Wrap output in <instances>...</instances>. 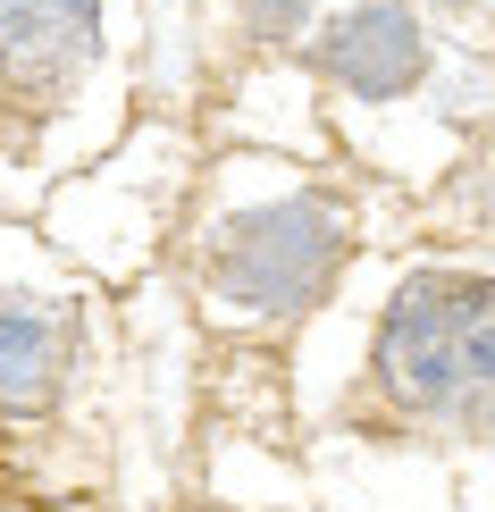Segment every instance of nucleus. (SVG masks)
<instances>
[{
	"mask_svg": "<svg viewBox=\"0 0 495 512\" xmlns=\"http://www.w3.org/2000/svg\"><path fill=\"white\" fill-rule=\"evenodd\" d=\"M454 437H495V286L462 277V403Z\"/></svg>",
	"mask_w": 495,
	"mask_h": 512,
	"instance_id": "obj_6",
	"label": "nucleus"
},
{
	"mask_svg": "<svg viewBox=\"0 0 495 512\" xmlns=\"http://www.w3.org/2000/svg\"><path fill=\"white\" fill-rule=\"evenodd\" d=\"M353 194L286 152H235L193 168V219L177 227L185 286L210 328L277 336L311 319L353 269Z\"/></svg>",
	"mask_w": 495,
	"mask_h": 512,
	"instance_id": "obj_1",
	"label": "nucleus"
},
{
	"mask_svg": "<svg viewBox=\"0 0 495 512\" xmlns=\"http://www.w3.org/2000/svg\"><path fill=\"white\" fill-rule=\"evenodd\" d=\"M84 353H93V311H84L76 277L59 269L0 277V429L9 420H51L76 387Z\"/></svg>",
	"mask_w": 495,
	"mask_h": 512,
	"instance_id": "obj_5",
	"label": "nucleus"
},
{
	"mask_svg": "<svg viewBox=\"0 0 495 512\" xmlns=\"http://www.w3.org/2000/svg\"><path fill=\"white\" fill-rule=\"evenodd\" d=\"M420 9H437V17H470L479 0H420Z\"/></svg>",
	"mask_w": 495,
	"mask_h": 512,
	"instance_id": "obj_8",
	"label": "nucleus"
},
{
	"mask_svg": "<svg viewBox=\"0 0 495 512\" xmlns=\"http://www.w3.org/2000/svg\"><path fill=\"white\" fill-rule=\"evenodd\" d=\"M303 68L336 110L395 118L412 101H437V76L454 68V51L428 34L420 0H328L303 34Z\"/></svg>",
	"mask_w": 495,
	"mask_h": 512,
	"instance_id": "obj_3",
	"label": "nucleus"
},
{
	"mask_svg": "<svg viewBox=\"0 0 495 512\" xmlns=\"http://www.w3.org/2000/svg\"><path fill=\"white\" fill-rule=\"evenodd\" d=\"M219 9H227L235 51H252V59H303V34H311V17L328 9V0H219Z\"/></svg>",
	"mask_w": 495,
	"mask_h": 512,
	"instance_id": "obj_7",
	"label": "nucleus"
},
{
	"mask_svg": "<svg viewBox=\"0 0 495 512\" xmlns=\"http://www.w3.org/2000/svg\"><path fill=\"white\" fill-rule=\"evenodd\" d=\"M370 395L395 429L454 437V403H462V277L454 269L395 277L370 328Z\"/></svg>",
	"mask_w": 495,
	"mask_h": 512,
	"instance_id": "obj_4",
	"label": "nucleus"
},
{
	"mask_svg": "<svg viewBox=\"0 0 495 512\" xmlns=\"http://www.w3.org/2000/svg\"><path fill=\"white\" fill-rule=\"evenodd\" d=\"M126 0H0V152L68 135L76 101L118 84Z\"/></svg>",
	"mask_w": 495,
	"mask_h": 512,
	"instance_id": "obj_2",
	"label": "nucleus"
}]
</instances>
